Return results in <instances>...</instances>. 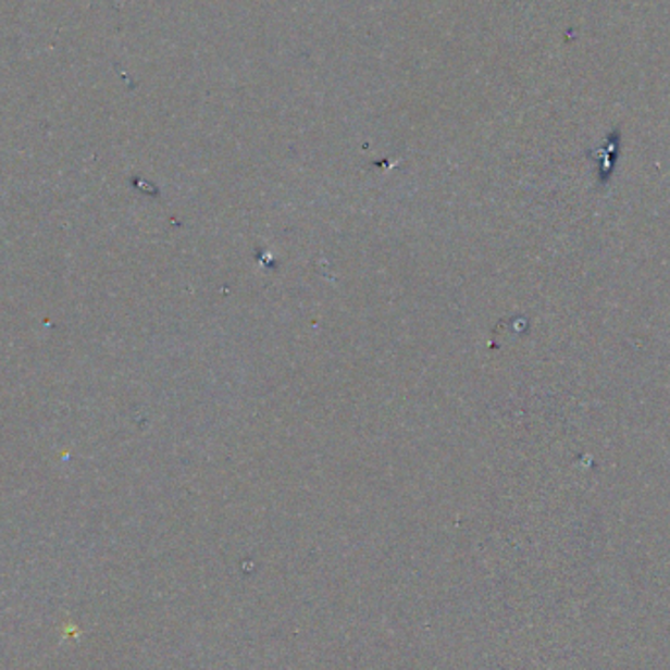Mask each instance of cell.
I'll return each instance as SVG.
<instances>
[{
  "mask_svg": "<svg viewBox=\"0 0 670 670\" xmlns=\"http://www.w3.org/2000/svg\"><path fill=\"white\" fill-rule=\"evenodd\" d=\"M618 149H620V132H611L610 136L606 138V144L601 146L596 153H592V158L601 159L604 163H600V183L606 185L608 177L611 175V169L616 165V158H618Z\"/></svg>",
  "mask_w": 670,
  "mask_h": 670,
  "instance_id": "1",
  "label": "cell"
}]
</instances>
